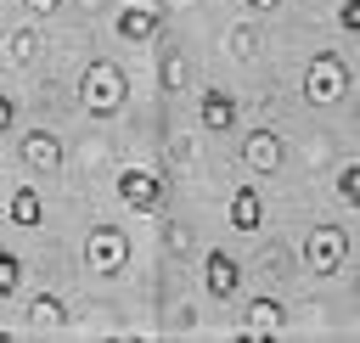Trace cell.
I'll return each instance as SVG.
<instances>
[{
    "label": "cell",
    "mask_w": 360,
    "mask_h": 343,
    "mask_svg": "<svg viewBox=\"0 0 360 343\" xmlns=\"http://www.w3.org/2000/svg\"><path fill=\"white\" fill-rule=\"evenodd\" d=\"M124 101H129V79H124V67H118L112 56L90 62L84 79H79V107H84L90 118H118Z\"/></svg>",
    "instance_id": "1"
},
{
    "label": "cell",
    "mask_w": 360,
    "mask_h": 343,
    "mask_svg": "<svg viewBox=\"0 0 360 343\" xmlns=\"http://www.w3.org/2000/svg\"><path fill=\"white\" fill-rule=\"evenodd\" d=\"M84 264H90L101 281L124 276V270H129V231H124V225H90V231H84Z\"/></svg>",
    "instance_id": "2"
},
{
    "label": "cell",
    "mask_w": 360,
    "mask_h": 343,
    "mask_svg": "<svg viewBox=\"0 0 360 343\" xmlns=\"http://www.w3.org/2000/svg\"><path fill=\"white\" fill-rule=\"evenodd\" d=\"M349 96V62L338 51H315V62L304 67V101L309 107H332Z\"/></svg>",
    "instance_id": "3"
},
{
    "label": "cell",
    "mask_w": 360,
    "mask_h": 343,
    "mask_svg": "<svg viewBox=\"0 0 360 343\" xmlns=\"http://www.w3.org/2000/svg\"><path fill=\"white\" fill-rule=\"evenodd\" d=\"M304 264H309L315 276H338V270L349 264V231H343V225H315V231L304 236Z\"/></svg>",
    "instance_id": "4"
},
{
    "label": "cell",
    "mask_w": 360,
    "mask_h": 343,
    "mask_svg": "<svg viewBox=\"0 0 360 343\" xmlns=\"http://www.w3.org/2000/svg\"><path fill=\"white\" fill-rule=\"evenodd\" d=\"M202 292L219 298V304H231V298L242 292V264H236L225 247H208V253H202Z\"/></svg>",
    "instance_id": "5"
},
{
    "label": "cell",
    "mask_w": 360,
    "mask_h": 343,
    "mask_svg": "<svg viewBox=\"0 0 360 343\" xmlns=\"http://www.w3.org/2000/svg\"><path fill=\"white\" fill-rule=\"evenodd\" d=\"M17 157H22V169H34V174H56L62 169V135L56 129H28L22 141H17Z\"/></svg>",
    "instance_id": "6"
},
{
    "label": "cell",
    "mask_w": 360,
    "mask_h": 343,
    "mask_svg": "<svg viewBox=\"0 0 360 343\" xmlns=\"http://www.w3.org/2000/svg\"><path fill=\"white\" fill-rule=\"evenodd\" d=\"M118 202L135 208V214H158L163 208V180L152 169H124L118 174Z\"/></svg>",
    "instance_id": "7"
},
{
    "label": "cell",
    "mask_w": 360,
    "mask_h": 343,
    "mask_svg": "<svg viewBox=\"0 0 360 343\" xmlns=\"http://www.w3.org/2000/svg\"><path fill=\"white\" fill-rule=\"evenodd\" d=\"M112 28H118L124 45H152V39L163 34V11H158V6H124V11L112 17Z\"/></svg>",
    "instance_id": "8"
},
{
    "label": "cell",
    "mask_w": 360,
    "mask_h": 343,
    "mask_svg": "<svg viewBox=\"0 0 360 343\" xmlns=\"http://www.w3.org/2000/svg\"><path fill=\"white\" fill-rule=\"evenodd\" d=\"M281 157H287V152H281V135H276V129H248V135H242V163H248L253 174H276Z\"/></svg>",
    "instance_id": "9"
},
{
    "label": "cell",
    "mask_w": 360,
    "mask_h": 343,
    "mask_svg": "<svg viewBox=\"0 0 360 343\" xmlns=\"http://www.w3.org/2000/svg\"><path fill=\"white\" fill-rule=\"evenodd\" d=\"M197 124L208 135H231L236 129V96L231 90H202L197 96Z\"/></svg>",
    "instance_id": "10"
},
{
    "label": "cell",
    "mask_w": 360,
    "mask_h": 343,
    "mask_svg": "<svg viewBox=\"0 0 360 343\" xmlns=\"http://www.w3.org/2000/svg\"><path fill=\"white\" fill-rule=\"evenodd\" d=\"M287 326V309L276 304V298H253L248 309H242V337L248 343H259V337H276Z\"/></svg>",
    "instance_id": "11"
},
{
    "label": "cell",
    "mask_w": 360,
    "mask_h": 343,
    "mask_svg": "<svg viewBox=\"0 0 360 343\" xmlns=\"http://www.w3.org/2000/svg\"><path fill=\"white\" fill-rule=\"evenodd\" d=\"M259 225H264V197H259V186H253V180H242V186L231 191V231L253 236Z\"/></svg>",
    "instance_id": "12"
},
{
    "label": "cell",
    "mask_w": 360,
    "mask_h": 343,
    "mask_svg": "<svg viewBox=\"0 0 360 343\" xmlns=\"http://www.w3.org/2000/svg\"><path fill=\"white\" fill-rule=\"evenodd\" d=\"M6 219H11V225H22V231H34V225H45V202H39V191H34V180H22V186H11V197H6Z\"/></svg>",
    "instance_id": "13"
},
{
    "label": "cell",
    "mask_w": 360,
    "mask_h": 343,
    "mask_svg": "<svg viewBox=\"0 0 360 343\" xmlns=\"http://www.w3.org/2000/svg\"><path fill=\"white\" fill-rule=\"evenodd\" d=\"M34 56H39V28H34V22L6 28V62H11V67H28Z\"/></svg>",
    "instance_id": "14"
},
{
    "label": "cell",
    "mask_w": 360,
    "mask_h": 343,
    "mask_svg": "<svg viewBox=\"0 0 360 343\" xmlns=\"http://www.w3.org/2000/svg\"><path fill=\"white\" fill-rule=\"evenodd\" d=\"M28 321H34V326H45V332H62V326H68V309H62V298L39 292V298L28 304Z\"/></svg>",
    "instance_id": "15"
},
{
    "label": "cell",
    "mask_w": 360,
    "mask_h": 343,
    "mask_svg": "<svg viewBox=\"0 0 360 343\" xmlns=\"http://www.w3.org/2000/svg\"><path fill=\"white\" fill-rule=\"evenodd\" d=\"M17 292H22V259L11 247H0V304L17 298Z\"/></svg>",
    "instance_id": "16"
},
{
    "label": "cell",
    "mask_w": 360,
    "mask_h": 343,
    "mask_svg": "<svg viewBox=\"0 0 360 343\" xmlns=\"http://www.w3.org/2000/svg\"><path fill=\"white\" fill-rule=\"evenodd\" d=\"M338 202L343 208H360V163H343L338 169Z\"/></svg>",
    "instance_id": "17"
},
{
    "label": "cell",
    "mask_w": 360,
    "mask_h": 343,
    "mask_svg": "<svg viewBox=\"0 0 360 343\" xmlns=\"http://www.w3.org/2000/svg\"><path fill=\"white\" fill-rule=\"evenodd\" d=\"M231 51H236V62H253L259 56V34L242 22V28H231Z\"/></svg>",
    "instance_id": "18"
},
{
    "label": "cell",
    "mask_w": 360,
    "mask_h": 343,
    "mask_svg": "<svg viewBox=\"0 0 360 343\" xmlns=\"http://www.w3.org/2000/svg\"><path fill=\"white\" fill-rule=\"evenodd\" d=\"M338 28H343V34L360 28V0H343V6H338Z\"/></svg>",
    "instance_id": "19"
},
{
    "label": "cell",
    "mask_w": 360,
    "mask_h": 343,
    "mask_svg": "<svg viewBox=\"0 0 360 343\" xmlns=\"http://www.w3.org/2000/svg\"><path fill=\"white\" fill-rule=\"evenodd\" d=\"M264 276H276V281H281V276H292V270H287V253H281V247H270V253H264Z\"/></svg>",
    "instance_id": "20"
},
{
    "label": "cell",
    "mask_w": 360,
    "mask_h": 343,
    "mask_svg": "<svg viewBox=\"0 0 360 343\" xmlns=\"http://www.w3.org/2000/svg\"><path fill=\"white\" fill-rule=\"evenodd\" d=\"M11 124H17V101L0 90V135H11Z\"/></svg>",
    "instance_id": "21"
},
{
    "label": "cell",
    "mask_w": 360,
    "mask_h": 343,
    "mask_svg": "<svg viewBox=\"0 0 360 343\" xmlns=\"http://www.w3.org/2000/svg\"><path fill=\"white\" fill-rule=\"evenodd\" d=\"M22 11L28 17H51V11H62V0H22Z\"/></svg>",
    "instance_id": "22"
},
{
    "label": "cell",
    "mask_w": 360,
    "mask_h": 343,
    "mask_svg": "<svg viewBox=\"0 0 360 343\" xmlns=\"http://www.w3.org/2000/svg\"><path fill=\"white\" fill-rule=\"evenodd\" d=\"M169 247H174V253H186V247H191V236H186V225H169Z\"/></svg>",
    "instance_id": "23"
},
{
    "label": "cell",
    "mask_w": 360,
    "mask_h": 343,
    "mask_svg": "<svg viewBox=\"0 0 360 343\" xmlns=\"http://www.w3.org/2000/svg\"><path fill=\"white\" fill-rule=\"evenodd\" d=\"M242 6H248V11H253V17H270V11H276V6H281V0H242Z\"/></svg>",
    "instance_id": "24"
}]
</instances>
